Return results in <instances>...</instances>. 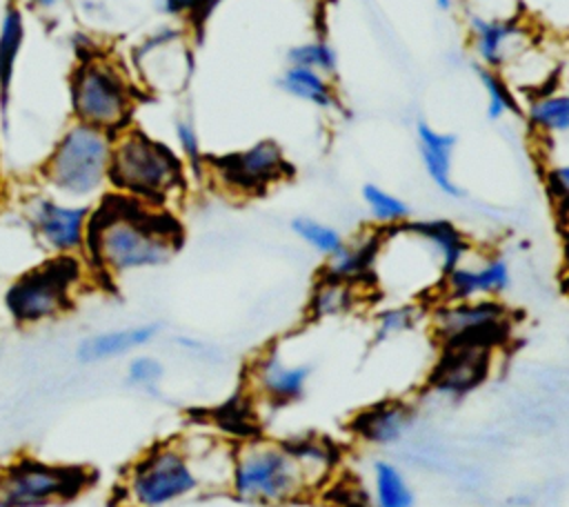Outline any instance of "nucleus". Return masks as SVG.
Segmentation results:
<instances>
[{
	"mask_svg": "<svg viewBox=\"0 0 569 507\" xmlns=\"http://www.w3.org/2000/svg\"><path fill=\"white\" fill-rule=\"evenodd\" d=\"M178 242L180 231L167 209L111 191L91 209L84 256L116 278L169 262Z\"/></svg>",
	"mask_w": 569,
	"mask_h": 507,
	"instance_id": "obj_1",
	"label": "nucleus"
},
{
	"mask_svg": "<svg viewBox=\"0 0 569 507\" xmlns=\"http://www.w3.org/2000/svg\"><path fill=\"white\" fill-rule=\"evenodd\" d=\"M187 165L180 153L138 127L113 136L109 187L113 193L164 209L187 185Z\"/></svg>",
	"mask_w": 569,
	"mask_h": 507,
	"instance_id": "obj_2",
	"label": "nucleus"
},
{
	"mask_svg": "<svg viewBox=\"0 0 569 507\" xmlns=\"http://www.w3.org/2000/svg\"><path fill=\"white\" fill-rule=\"evenodd\" d=\"M111 149V133L73 120L40 162V187L64 200L93 205L109 187Z\"/></svg>",
	"mask_w": 569,
	"mask_h": 507,
	"instance_id": "obj_3",
	"label": "nucleus"
},
{
	"mask_svg": "<svg viewBox=\"0 0 569 507\" xmlns=\"http://www.w3.org/2000/svg\"><path fill=\"white\" fill-rule=\"evenodd\" d=\"M202 474L189 436H173L147 447L122 471L118 498L122 507H167L198 489Z\"/></svg>",
	"mask_w": 569,
	"mask_h": 507,
	"instance_id": "obj_4",
	"label": "nucleus"
},
{
	"mask_svg": "<svg viewBox=\"0 0 569 507\" xmlns=\"http://www.w3.org/2000/svg\"><path fill=\"white\" fill-rule=\"evenodd\" d=\"M136 98V84L118 60L91 53L71 69L69 107L78 122L116 136L129 127Z\"/></svg>",
	"mask_w": 569,
	"mask_h": 507,
	"instance_id": "obj_5",
	"label": "nucleus"
},
{
	"mask_svg": "<svg viewBox=\"0 0 569 507\" xmlns=\"http://www.w3.org/2000/svg\"><path fill=\"white\" fill-rule=\"evenodd\" d=\"M309 489L302 469L282 440L249 438L233 447L229 491L253 505H282Z\"/></svg>",
	"mask_w": 569,
	"mask_h": 507,
	"instance_id": "obj_6",
	"label": "nucleus"
},
{
	"mask_svg": "<svg viewBox=\"0 0 569 507\" xmlns=\"http://www.w3.org/2000/svg\"><path fill=\"white\" fill-rule=\"evenodd\" d=\"M80 256H49L18 274L4 291V309L20 327L49 322L67 314L84 280Z\"/></svg>",
	"mask_w": 569,
	"mask_h": 507,
	"instance_id": "obj_7",
	"label": "nucleus"
},
{
	"mask_svg": "<svg viewBox=\"0 0 569 507\" xmlns=\"http://www.w3.org/2000/svg\"><path fill=\"white\" fill-rule=\"evenodd\" d=\"M427 322L438 347L476 345L498 349L513 331L511 309L500 298L436 300L427 309Z\"/></svg>",
	"mask_w": 569,
	"mask_h": 507,
	"instance_id": "obj_8",
	"label": "nucleus"
},
{
	"mask_svg": "<svg viewBox=\"0 0 569 507\" xmlns=\"http://www.w3.org/2000/svg\"><path fill=\"white\" fill-rule=\"evenodd\" d=\"M84 487V469L33 456L0 467V507H51L76 498Z\"/></svg>",
	"mask_w": 569,
	"mask_h": 507,
	"instance_id": "obj_9",
	"label": "nucleus"
},
{
	"mask_svg": "<svg viewBox=\"0 0 569 507\" xmlns=\"http://www.w3.org/2000/svg\"><path fill=\"white\" fill-rule=\"evenodd\" d=\"M93 205L64 200L44 187L29 191L20 202L22 220L36 245L49 256H82Z\"/></svg>",
	"mask_w": 569,
	"mask_h": 507,
	"instance_id": "obj_10",
	"label": "nucleus"
},
{
	"mask_svg": "<svg viewBox=\"0 0 569 507\" xmlns=\"http://www.w3.org/2000/svg\"><path fill=\"white\" fill-rule=\"evenodd\" d=\"M207 167L220 187L236 196H260L291 173L280 145L269 138L207 160Z\"/></svg>",
	"mask_w": 569,
	"mask_h": 507,
	"instance_id": "obj_11",
	"label": "nucleus"
},
{
	"mask_svg": "<svg viewBox=\"0 0 569 507\" xmlns=\"http://www.w3.org/2000/svg\"><path fill=\"white\" fill-rule=\"evenodd\" d=\"M469 49L478 60V67L505 71L513 64L536 40V29L522 16H482L467 13Z\"/></svg>",
	"mask_w": 569,
	"mask_h": 507,
	"instance_id": "obj_12",
	"label": "nucleus"
},
{
	"mask_svg": "<svg viewBox=\"0 0 569 507\" xmlns=\"http://www.w3.org/2000/svg\"><path fill=\"white\" fill-rule=\"evenodd\" d=\"M511 287L509 260L500 254L471 251L460 265L447 271L436 289L438 300L500 298Z\"/></svg>",
	"mask_w": 569,
	"mask_h": 507,
	"instance_id": "obj_13",
	"label": "nucleus"
},
{
	"mask_svg": "<svg viewBox=\"0 0 569 507\" xmlns=\"http://www.w3.org/2000/svg\"><path fill=\"white\" fill-rule=\"evenodd\" d=\"M493 351L476 345L438 347V358L427 376V389L447 400L465 398L487 380Z\"/></svg>",
	"mask_w": 569,
	"mask_h": 507,
	"instance_id": "obj_14",
	"label": "nucleus"
},
{
	"mask_svg": "<svg viewBox=\"0 0 569 507\" xmlns=\"http://www.w3.org/2000/svg\"><path fill=\"white\" fill-rule=\"evenodd\" d=\"M311 374V362H291L273 345L262 349L249 365V387L258 398L282 407L305 396Z\"/></svg>",
	"mask_w": 569,
	"mask_h": 507,
	"instance_id": "obj_15",
	"label": "nucleus"
},
{
	"mask_svg": "<svg viewBox=\"0 0 569 507\" xmlns=\"http://www.w3.org/2000/svg\"><path fill=\"white\" fill-rule=\"evenodd\" d=\"M522 116L549 158L569 160V87H553L527 96Z\"/></svg>",
	"mask_w": 569,
	"mask_h": 507,
	"instance_id": "obj_16",
	"label": "nucleus"
},
{
	"mask_svg": "<svg viewBox=\"0 0 569 507\" xmlns=\"http://www.w3.org/2000/svg\"><path fill=\"white\" fill-rule=\"evenodd\" d=\"M416 409L411 402L400 398L378 400L360 409L351 418V434L360 438L367 445L387 447L407 436V431L413 427Z\"/></svg>",
	"mask_w": 569,
	"mask_h": 507,
	"instance_id": "obj_17",
	"label": "nucleus"
},
{
	"mask_svg": "<svg viewBox=\"0 0 569 507\" xmlns=\"http://www.w3.org/2000/svg\"><path fill=\"white\" fill-rule=\"evenodd\" d=\"M158 334H160L158 322H138V325L96 331L78 342L76 358L82 365H98V362L133 356L147 345H151L158 338Z\"/></svg>",
	"mask_w": 569,
	"mask_h": 507,
	"instance_id": "obj_18",
	"label": "nucleus"
},
{
	"mask_svg": "<svg viewBox=\"0 0 569 507\" xmlns=\"http://www.w3.org/2000/svg\"><path fill=\"white\" fill-rule=\"evenodd\" d=\"M380 240H382V227L373 231H362L345 240V245L331 258H325L320 276L340 280L353 287H365L373 282Z\"/></svg>",
	"mask_w": 569,
	"mask_h": 507,
	"instance_id": "obj_19",
	"label": "nucleus"
},
{
	"mask_svg": "<svg viewBox=\"0 0 569 507\" xmlns=\"http://www.w3.org/2000/svg\"><path fill=\"white\" fill-rule=\"evenodd\" d=\"M456 145L458 140L453 133L436 129L425 120L416 122V147L425 173L431 185L447 198H462V189L453 178Z\"/></svg>",
	"mask_w": 569,
	"mask_h": 507,
	"instance_id": "obj_20",
	"label": "nucleus"
},
{
	"mask_svg": "<svg viewBox=\"0 0 569 507\" xmlns=\"http://www.w3.org/2000/svg\"><path fill=\"white\" fill-rule=\"evenodd\" d=\"M24 33H27L24 11L20 4L9 2L0 18V116H2L4 129L9 125V118H7L9 98H11L13 76H16V62L24 44Z\"/></svg>",
	"mask_w": 569,
	"mask_h": 507,
	"instance_id": "obj_21",
	"label": "nucleus"
},
{
	"mask_svg": "<svg viewBox=\"0 0 569 507\" xmlns=\"http://www.w3.org/2000/svg\"><path fill=\"white\" fill-rule=\"evenodd\" d=\"M278 87L293 100L307 102L320 111H331L340 102L333 78L307 67L287 64L278 76Z\"/></svg>",
	"mask_w": 569,
	"mask_h": 507,
	"instance_id": "obj_22",
	"label": "nucleus"
},
{
	"mask_svg": "<svg viewBox=\"0 0 569 507\" xmlns=\"http://www.w3.org/2000/svg\"><path fill=\"white\" fill-rule=\"evenodd\" d=\"M411 225L440 256L445 274L451 271L456 265H460L473 251L469 236L451 220L427 218V220H411Z\"/></svg>",
	"mask_w": 569,
	"mask_h": 507,
	"instance_id": "obj_23",
	"label": "nucleus"
},
{
	"mask_svg": "<svg viewBox=\"0 0 569 507\" xmlns=\"http://www.w3.org/2000/svg\"><path fill=\"white\" fill-rule=\"evenodd\" d=\"M282 443L302 469L309 489L325 483L338 463V449L320 436H293Z\"/></svg>",
	"mask_w": 569,
	"mask_h": 507,
	"instance_id": "obj_24",
	"label": "nucleus"
},
{
	"mask_svg": "<svg viewBox=\"0 0 569 507\" xmlns=\"http://www.w3.org/2000/svg\"><path fill=\"white\" fill-rule=\"evenodd\" d=\"M358 291H360V287L318 276V280L311 289L309 302H307V314L313 320H327V318L342 316L356 307Z\"/></svg>",
	"mask_w": 569,
	"mask_h": 507,
	"instance_id": "obj_25",
	"label": "nucleus"
},
{
	"mask_svg": "<svg viewBox=\"0 0 569 507\" xmlns=\"http://www.w3.org/2000/svg\"><path fill=\"white\" fill-rule=\"evenodd\" d=\"M427 320V307L418 300H398L382 307L373 318L376 342H387L391 338L416 331Z\"/></svg>",
	"mask_w": 569,
	"mask_h": 507,
	"instance_id": "obj_26",
	"label": "nucleus"
},
{
	"mask_svg": "<svg viewBox=\"0 0 569 507\" xmlns=\"http://www.w3.org/2000/svg\"><path fill=\"white\" fill-rule=\"evenodd\" d=\"M478 80L485 91V113L489 120L500 122L505 118L522 113L520 96L511 89V84L502 78L500 71L478 67Z\"/></svg>",
	"mask_w": 569,
	"mask_h": 507,
	"instance_id": "obj_27",
	"label": "nucleus"
},
{
	"mask_svg": "<svg viewBox=\"0 0 569 507\" xmlns=\"http://www.w3.org/2000/svg\"><path fill=\"white\" fill-rule=\"evenodd\" d=\"M376 507H413V491L405 474L389 460H376L371 467Z\"/></svg>",
	"mask_w": 569,
	"mask_h": 507,
	"instance_id": "obj_28",
	"label": "nucleus"
},
{
	"mask_svg": "<svg viewBox=\"0 0 569 507\" xmlns=\"http://www.w3.org/2000/svg\"><path fill=\"white\" fill-rule=\"evenodd\" d=\"M362 200L378 227H396L407 222L411 216V207L407 205V200L376 182H367L362 187Z\"/></svg>",
	"mask_w": 569,
	"mask_h": 507,
	"instance_id": "obj_29",
	"label": "nucleus"
},
{
	"mask_svg": "<svg viewBox=\"0 0 569 507\" xmlns=\"http://www.w3.org/2000/svg\"><path fill=\"white\" fill-rule=\"evenodd\" d=\"M287 64L307 67L333 78L338 73V53L331 42L322 38H311L296 42L287 49Z\"/></svg>",
	"mask_w": 569,
	"mask_h": 507,
	"instance_id": "obj_30",
	"label": "nucleus"
},
{
	"mask_svg": "<svg viewBox=\"0 0 569 507\" xmlns=\"http://www.w3.org/2000/svg\"><path fill=\"white\" fill-rule=\"evenodd\" d=\"M291 231L322 258H331L347 240L333 225H327L311 216H296L291 220Z\"/></svg>",
	"mask_w": 569,
	"mask_h": 507,
	"instance_id": "obj_31",
	"label": "nucleus"
},
{
	"mask_svg": "<svg viewBox=\"0 0 569 507\" xmlns=\"http://www.w3.org/2000/svg\"><path fill=\"white\" fill-rule=\"evenodd\" d=\"M164 378V365L151 354H133L124 367V380L131 389L142 394H158Z\"/></svg>",
	"mask_w": 569,
	"mask_h": 507,
	"instance_id": "obj_32",
	"label": "nucleus"
},
{
	"mask_svg": "<svg viewBox=\"0 0 569 507\" xmlns=\"http://www.w3.org/2000/svg\"><path fill=\"white\" fill-rule=\"evenodd\" d=\"M173 138H176L180 158L187 165V171L200 176L207 169V158H204V151H202V140H200L198 127H196L191 116H176Z\"/></svg>",
	"mask_w": 569,
	"mask_h": 507,
	"instance_id": "obj_33",
	"label": "nucleus"
},
{
	"mask_svg": "<svg viewBox=\"0 0 569 507\" xmlns=\"http://www.w3.org/2000/svg\"><path fill=\"white\" fill-rule=\"evenodd\" d=\"M545 187L558 218L569 225V160H551L545 167Z\"/></svg>",
	"mask_w": 569,
	"mask_h": 507,
	"instance_id": "obj_34",
	"label": "nucleus"
},
{
	"mask_svg": "<svg viewBox=\"0 0 569 507\" xmlns=\"http://www.w3.org/2000/svg\"><path fill=\"white\" fill-rule=\"evenodd\" d=\"M220 0H162V11L171 18L189 20L191 24H200L209 18Z\"/></svg>",
	"mask_w": 569,
	"mask_h": 507,
	"instance_id": "obj_35",
	"label": "nucleus"
},
{
	"mask_svg": "<svg viewBox=\"0 0 569 507\" xmlns=\"http://www.w3.org/2000/svg\"><path fill=\"white\" fill-rule=\"evenodd\" d=\"M27 2V7L31 9V11H38V13H49V11H53V9H58L64 0H24Z\"/></svg>",
	"mask_w": 569,
	"mask_h": 507,
	"instance_id": "obj_36",
	"label": "nucleus"
},
{
	"mask_svg": "<svg viewBox=\"0 0 569 507\" xmlns=\"http://www.w3.org/2000/svg\"><path fill=\"white\" fill-rule=\"evenodd\" d=\"M458 2H460V0H436V7H438L440 11H453V9L458 7Z\"/></svg>",
	"mask_w": 569,
	"mask_h": 507,
	"instance_id": "obj_37",
	"label": "nucleus"
},
{
	"mask_svg": "<svg viewBox=\"0 0 569 507\" xmlns=\"http://www.w3.org/2000/svg\"><path fill=\"white\" fill-rule=\"evenodd\" d=\"M565 265H567V271H565V287L569 289V236H567V242H565Z\"/></svg>",
	"mask_w": 569,
	"mask_h": 507,
	"instance_id": "obj_38",
	"label": "nucleus"
},
{
	"mask_svg": "<svg viewBox=\"0 0 569 507\" xmlns=\"http://www.w3.org/2000/svg\"><path fill=\"white\" fill-rule=\"evenodd\" d=\"M567 71H569V69H567Z\"/></svg>",
	"mask_w": 569,
	"mask_h": 507,
	"instance_id": "obj_39",
	"label": "nucleus"
}]
</instances>
